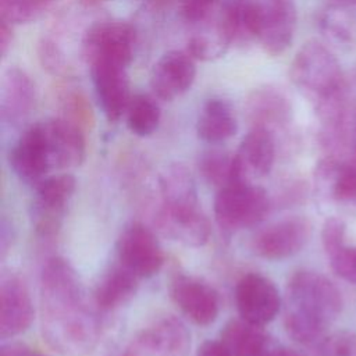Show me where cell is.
I'll list each match as a JSON object with an SVG mask.
<instances>
[{
    "mask_svg": "<svg viewBox=\"0 0 356 356\" xmlns=\"http://www.w3.org/2000/svg\"><path fill=\"white\" fill-rule=\"evenodd\" d=\"M40 331L61 356H86L100 337V324L75 268L61 257L49 259L40 274Z\"/></svg>",
    "mask_w": 356,
    "mask_h": 356,
    "instance_id": "cell-1",
    "label": "cell"
},
{
    "mask_svg": "<svg viewBox=\"0 0 356 356\" xmlns=\"http://www.w3.org/2000/svg\"><path fill=\"white\" fill-rule=\"evenodd\" d=\"M342 306V295L331 280L317 271L298 270L285 289V330L298 343L312 346L327 335Z\"/></svg>",
    "mask_w": 356,
    "mask_h": 356,
    "instance_id": "cell-2",
    "label": "cell"
},
{
    "mask_svg": "<svg viewBox=\"0 0 356 356\" xmlns=\"http://www.w3.org/2000/svg\"><path fill=\"white\" fill-rule=\"evenodd\" d=\"M160 203L154 214L157 229L185 246L200 248L210 238V222L200 209L196 182L181 163L165 167L159 177Z\"/></svg>",
    "mask_w": 356,
    "mask_h": 356,
    "instance_id": "cell-3",
    "label": "cell"
},
{
    "mask_svg": "<svg viewBox=\"0 0 356 356\" xmlns=\"http://www.w3.org/2000/svg\"><path fill=\"white\" fill-rule=\"evenodd\" d=\"M289 76L313 107L341 95L346 79L337 56L318 40H309L298 50L291 63Z\"/></svg>",
    "mask_w": 356,
    "mask_h": 356,
    "instance_id": "cell-4",
    "label": "cell"
},
{
    "mask_svg": "<svg viewBox=\"0 0 356 356\" xmlns=\"http://www.w3.org/2000/svg\"><path fill=\"white\" fill-rule=\"evenodd\" d=\"M271 207L268 193L253 182H236L218 189L214 217L225 235L259 225Z\"/></svg>",
    "mask_w": 356,
    "mask_h": 356,
    "instance_id": "cell-5",
    "label": "cell"
},
{
    "mask_svg": "<svg viewBox=\"0 0 356 356\" xmlns=\"http://www.w3.org/2000/svg\"><path fill=\"white\" fill-rule=\"evenodd\" d=\"M136 44L135 28L122 19L92 24L82 38V54L89 65L113 63L129 67Z\"/></svg>",
    "mask_w": 356,
    "mask_h": 356,
    "instance_id": "cell-6",
    "label": "cell"
},
{
    "mask_svg": "<svg viewBox=\"0 0 356 356\" xmlns=\"http://www.w3.org/2000/svg\"><path fill=\"white\" fill-rule=\"evenodd\" d=\"M75 188V177L70 172L47 175L35 185L31 221L38 235L49 238L58 232Z\"/></svg>",
    "mask_w": 356,
    "mask_h": 356,
    "instance_id": "cell-7",
    "label": "cell"
},
{
    "mask_svg": "<svg viewBox=\"0 0 356 356\" xmlns=\"http://www.w3.org/2000/svg\"><path fill=\"white\" fill-rule=\"evenodd\" d=\"M115 249L117 261L140 280L156 275L165 261L164 250L156 234L138 221L122 229Z\"/></svg>",
    "mask_w": 356,
    "mask_h": 356,
    "instance_id": "cell-8",
    "label": "cell"
},
{
    "mask_svg": "<svg viewBox=\"0 0 356 356\" xmlns=\"http://www.w3.org/2000/svg\"><path fill=\"white\" fill-rule=\"evenodd\" d=\"M191 332L174 316L154 320L129 342L124 356H188Z\"/></svg>",
    "mask_w": 356,
    "mask_h": 356,
    "instance_id": "cell-9",
    "label": "cell"
},
{
    "mask_svg": "<svg viewBox=\"0 0 356 356\" xmlns=\"http://www.w3.org/2000/svg\"><path fill=\"white\" fill-rule=\"evenodd\" d=\"M310 235L312 224L306 217H285L257 231L252 239V250L266 260H284L298 254Z\"/></svg>",
    "mask_w": 356,
    "mask_h": 356,
    "instance_id": "cell-10",
    "label": "cell"
},
{
    "mask_svg": "<svg viewBox=\"0 0 356 356\" xmlns=\"http://www.w3.org/2000/svg\"><path fill=\"white\" fill-rule=\"evenodd\" d=\"M235 305L242 320L266 327L280 313L282 299L270 278L260 273H248L236 282Z\"/></svg>",
    "mask_w": 356,
    "mask_h": 356,
    "instance_id": "cell-11",
    "label": "cell"
},
{
    "mask_svg": "<svg viewBox=\"0 0 356 356\" xmlns=\"http://www.w3.org/2000/svg\"><path fill=\"white\" fill-rule=\"evenodd\" d=\"M168 293L178 309L196 325L213 324L220 313L217 291L199 277L177 273L168 284Z\"/></svg>",
    "mask_w": 356,
    "mask_h": 356,
    "instance_id": "cell-12",
    "label": "cell"
},
{
    "mask_svg": "<svg viewBox=\"0 0 356 356\" xmlns=\"http://www.w3.org/2000/svg\"><path fill=\"white\" fill-rule=\"evenodd\" d=\"M259 17V42L270 56H281L293 42L298 25L295 0H254Z\"/></svg>",
    "mask_w": 356,
    "mask_h": 356,
    "instance_id": "cell-13",
    "label": "cell"
},
{
    "mask_svg": "<svg viewBox=\"0 0 356 356\" xmlns=\"http://www.w3.org/2000/svg\"><path fill=\"white\" fill-rule=\"evenodd\" d=\"M39 122L51 170L64 171L81 165L86 156L82 127L65 117L47 118Z\"/></svg>",
    "mask_w": 356,
    "mask_h": 356,
    "instance_id": "cell-14",
    "label": "cell"
},
{
    "mask_svg": "<svg viewBox=\"0 0 356 356\" xmlns=\"http://www.w3.org/2000/svg\"><path fill=\"white\" fill-rule=\"evenodd\" d=\"M197 25L188 40V51L195 60H218L235 43L229 0L221 3L204 19L197 22Z\"/></svg>",
    "mask_w": 356,
    "mask_h": 356,
    "instance_id": "cell-15",
    "label": "cell"
},
{
    "mask_svg": "<svg viewBox=\"0 0 356 356\" xmlns=\"http://www.w3.org/2000/svg\"><path fill=\"white\" fill-rule=\"evenodd\" d=\"M97 104L110 122H117L125 115L132 99L128 67L113 63L89 65Z\"/></svg>",
    "mask_w": 356,
    "mask_h": 356,
    "instance_id": "cell-16",
    "label": "cell"
},
{
    "mask_svg": "<svg viewBox=\"0 0 356 356\" xmlns=\"http://www.w3.org/2000/svg\"><path fill=\"white\" fill-rule=\"evenodd\" d=\"M196 72V60L188 50L164 53L150 71L149 83L153 96L163 102H172L192 88Z\"/></svg>",
    "mask_w": 356,
    "mask_h": 356,
    "instance_id": "cell-17",
    "label": "cell"
},
{
    "mask_svg": "<svg viewBox=\"0 0 356 356\" xmlns=\"http://www.w3.org/2000/svg\"><path fill=\"white\" fill-rule=\"evenodd\" d=\"M8 163L21 181L32 185L39 184L53 171L39 121L28 127L14 142Z\"/></svg>",
    "mask_w": 356,
    "mask_h": 356,
    "instance_id": "cell-18",
    "label": "cell"
},
{
    "mask_svg": "<svg viewBox=\"0 0 356 356\" xmlns=\"http://www.w3.org/2000/svg\"><path fill=\"white\" fill-rule=\"evenodd\" d=\"M275 136L263 128H250L234 153L239 182L264 178L275 161Z\"/></svg>",
    "mask_w": 356,
    "mask_h": 356,
    "instance_id": "cell-19",
    "label": "cell"
},
{
    "mask_svg": "<svg viewBox=\"0 0 356 356\" xmlns=\"http://www.w3.org/2000/svg\"><path fill=\"white\" fill-rule=\"evenodd\" d=\"M35 309L26 284L14 274L0 285V338L8 339L25 332L33 321Z\"/></svg>",
    "mask_w": 356,
    "mask_h": 356,
    "instance_id": "cell-20",
    "label": "cell"
},
{
    "mask_svg": "<svg viewBox=\"0 0 356 356\" xmlns=\"http://www.w3.org/2000/svg\"><path fill=\"white\" fill-rule=\"evenodd\" d=\"M246 117L252 128H263L274 136L292 121V106L288 97L277 88H254L245 103Z\"/></svg>",
    "mask_w": 356,
    "mask_h": 356,
    "instance_id": "cell-21",
    "label": "cell"
},
{
    "mask_svg": "<svg viewBox=\"0 0 356 356\" xmlns=\"http://www.w3.org/2000/svg\"><path fill=\"white\" fill-rule=\"evenodd\" d=\"M36 103V88L31 76L17 67L8 68L0 83V115L7 124L25 120Z\"/></svg>",
    "mask_w": 356,
    "mask_h": 356,
    "instance_id": "cell-22",
    "label": "cell"
},
{
    "mask_svg": "<svg viewBox=\"0 0 356 356\" xmlns=\"http://www.w3.org/2000/svg\"><path fill=\"white\" fill-rule=\"evenodd\" d=\"M318 184L341 203H356V147L345 154H327L316 168Z\"/></svg>",
    "mask_w": 356,
    "mask_h": 356,
    "instance_id": "cell-23",
    "label": "cell"
},
{
    "mask_svg": "<svg viewBox=\"0 0 356 356\" xmlns=\"http://www.w3.org/2000/svg\"><path fill=\"white\" fill-rule=\"evenodd\" d=\"M238 131V118L232 106L222 97H210L203 104L196 120L197 138L209 145H218L232 138Z\"/></svg>",
    "mask_w": 356,
    "mask_h": 356,
    "instance_id": "cell-24",
    "label": "cell"
},
{
    "mask_svg": "<svg viewBox=\"0 0 356 356\" xmlns=\"http://www.w3.org/2000/svg\"><path fill=\"white\" fill-rule=\"evenodd\" d=\"M139 277L118 261L97 281L93 291V303L100 310H113L129 302L138 288Z\"/></svg>",
    "mask_w": 356,
    "mask_h": 356,
    "instance_id": "cell-25",
    "label": "cell"
},
{
    "mask_svg": "<svg viewBox=\"0 0 356 356\" xmlns=\"http://www.w3.org/2000/svg\"><path fill=\"white\" fill-rule=\"evenodd\" d=\"M220 341L231 356H263L275 343L264 327L248 323L241 317L224 325Z\"/></svg>",
    "mask_w": 356,
    "mask_h": 356,
    "instance_id": "cell-26",
    "label": "cell"
},
{
    "mask_svg": "<svg viewBox=\"0 0 356 356\" xmlns=\"http://www.w3.org/2000/svg\"><path fill=\"white\" fill-rule=\"evenodd\" d=\"M156 99V96L147 93L132 95L125 113V121L134 135L146 138L157 131L161 120V108Z\"/></svg>",
    "mask_w": 356,
    "mask_h": 356,
    "instance_id": "cell-27",
    "label": "cell"
},
{
    "mask_svg": "<svg viewBox=\"0 0 356 356\" xmlns=\"http://www.w3.org/2000/svg\"><path fill=\"white\" fill-rule=\"evenodd\" d=\"M200 175L218 189L236 184V168L234 154L222 149H210L200 154L197 160Z\"/></svg>",
    "mask_w": 356,
    "mask_h": 356,
    "instance_id": "cell-28",
    "label": "cell"
},
{
    "mask_svg": "<svg viewBox=\"0 0 356 356\" xmlns=\"http://www.w3.org/2000/svg\"><path fill=\"white\" fill-rule=\"evenodd\" d=\"M349 7L330 3L318 15L321 32L332 42L349 44L355 39V19Z\"/></svg>",
    "mask_w": 356,
    "mask_h": 356,
    "instance_id": "cell-29",
    "label": "cell"
},
{
    "mask_svg": "<svg viewBox=\"0 0 356 356\" xmlns=\"http://www.w3.org/2000/svg\"><path fill=\"white\" fill-rule=\"evenodd\" d=\"M49 6L43 0H0V19L14 25L36 21Z\"/></svg>",
    "mask_w": 356,
    "mask_h": 356,
    "instance_id": "cell-30",
    "label": "cell"
},
{
    "mask_svg": "<svg viewBox=\"0 0 356 356\" xmlns=\"http://www.w3.org/2000/svg\"><path fill=\"white\" fill-rule=\"evenodd\" d=\"M307 348V356H356V332L338 331Z\"/></svg>",
    "mask_w": 356,
    "mask_h": 356,
    "instance_id": "cell-31",
    "label": "cell"
},
{
    "mask_svg": "<svg viewBox=\"0 0 356 356\" xmlns=\"http://www.w3.org/2000/svg\"><path fill=\"white\" fill-rule=\"evenodd\" d=\"M325 254L332 271L343 281L356 285V245L342 243Z\"/></svg>",
    "mask_w": 356,
    "mask_h": 356,
    "instance_id": "cell-32",
    "label": "cell"
},
{
    "mask_svg": "<svg viewBox=\"0 0 356 356\" xmlns=\"http://www.w3.org/2000/svg\"><path fill=\"white\" fill-rule=\"evenodd\" d=\"M345 234H346V225L341 218L338 217L327 218L321 229V242H323L324 252L328 253L330 250L345 243Z\"/></svg>",
    "mask_w": 356,
    "mask_h": 356,
    "instance_id": "cell-33",
    "label": "cell"
},
{
    "mask_svg": "<svg viewBox=\"0 0 356 356\" xmlns=\"http://www.w3.org/2000/svg\"><path fill=\"white\" fill-rule=\"evenodd\" d=\"M224 1L225 0H185L182 13L188 21L197 24Z\"/></svg>",
    "mask_w": 356,
    "mask_h": 356,
    "instance_id": "cell-34",
    "label": "cell"
},
{
    "mask_svg": "<svg viewBox=\"0 0 356 356\" xmlns=\"http://www.w3.org/2000/svg\"><path fill=\"white\" fill-rule=\"evenodd\" d=\"M39 57L42 60V64L51 72L58 74L64 67H63V57L61 53L57 50V47L50 43L49 40H44L40 43V50H39Z\"/></svg>",
    "mask_w": 356,
    "mask_h": 356,
    "instance_id": "cell-35",
    "label": "cell"
},
{
    "mask_svg": "<svg viewBox=\"0 0 356 356\" xmlns=\"http://www.w3.org/2000/svg\"><path fill=\"white\" fill-rule=\"evenodd\" d=\"M195 356H231L221 341H204L196 350Z\"/></svg>",
    "mask_w": 356,
    "mask_h": 356,
    "instance_id": "cell-36",
    "label": "cell"
},
{
    "mask_svg": "<svg viewBox=\"0 0 356 356\" xmlns=\"http://www.w3.org/2000/svg\"><path fill=\"white\" fill-rule=\"evenodd\" d=\"M14 40V33H13V25L0 19V54L4 57L7 51L10 50L11 44Z\"/></svg>",
    "mask_w": 356,
    "mask_h": 356,
    "instance_id": "cell-37",
    "label": "cell"
},
{
    "mask_svg": "<svg viewBox=\"0 0 356 356\" xmlns=\"http://www.w3.org/2000/svg\"><path fill=\"white\" fill-rule=\"evenodd\" d=\"M31 350L21 342H8L1 346V356H28Z\"/></svg>",
    "mask_w": 356,
    "mask_h": 356,
    "instance_id": "cell-38",
    "label": "cell"
},
{
    "mask_svg": "<svg viewBox=\"0 0 356 356\" xmlns=\"http://www.w3.org/2000/svg\"><path fill=\"white\" fill-rule=\"evenodd\" d=\"M345 95L350 106L356 104V67L346 74L345 79Z\"/></svg>",
    "mask_w": 356,
    "mask_h": 356,
    "instance_id": "cell-39",
    "label": "cell"
},
{
    "mask_svg": "<svg viewBox=\"0 0 356 356\" xmlns=\"http://www.w3.org/2000/svg\"><path fill=\"white\" fill-rule=\"evenodd\" d=\"M263 356H299V355L286 346L274 343Z\"/></svg>",
    "mask_w": 356,
    "mask_h": 356,
    "instance_id": "cell-40",
    "label": "cell"
},
{
    "mask_svg": "<svg viewBox=\"0 0 356 356\" xmlns=\"http://www.w3.org/2000/svg\"><path fill=\"white\" fill-rule=\"evenodd\" d=\"M350 134H352V142L356 147V104L352 106V121H350Z\"/></svg>",
    "mask_w": 356,
    "mask_h": 356,
    "instance_id": "cell-41",
    "label": "cell"
},
{
    "mask_svg": "<svg viewBox=\"0 0 356 356\" xmlns=\"http://www.w3.org/2000/svg\"><path fill=\"white\" fill-rule=\"evenodd\" d=\"M330 3L339 4V6H346V7L356 6V0H330Z\"/></svg>",
    "mask_w": 356,
    "mask_h": 356,
    "instance_id": "cell-42",
    "label": "cell"
},
{
    "mask_svg": "<svg viewBox=\"0 0 356 356\" xmlns=\"http://www.w3.org/2000/svg\"><path fill=\"white\" fill-rule=\"evenodd\" d=\"M28 356H40V355H35V353H29Z\"/></svg>",
    "mask_w": 356,
    "mask_h": 356,
    "instance_id": "cell-43",
    "label": "cell"
}]
</instances>
